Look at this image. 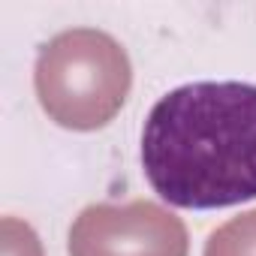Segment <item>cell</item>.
<instances>
[{"label":"cell","instance_id":"1","mask_svg":"<svg viewBox=\"0 0 256 256\" xmlns=\"http://www.w3.org/2000/svg\"><path fill=\"white\" fill-rule=\"evenodd\" d=\"M142 169L175 208L256 199V84L190 82L160 96L145 118Z\"/></svg>","mask_w":256,"mask_h":256}]
</instances>
